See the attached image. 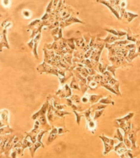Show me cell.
I'll use <instances>...</instances> for the list:
<instances>
[{
    "label": "cell",
    "instance_id": "1",
    "mask_svg": "<svg viewBox=\"0 0 140 158\" xmlns=\"http://www.w3.org/2000/svg\"><path fill=\"white\" fill-rule=\"evenodd\" d=\"M12 26V22L9 19L5 20L3 23H0V53L4 48L9 49L10 44L7 40V30Z\"/></svg>",
    "mask_w": 140,
    "mask_h": 158
},
{
    "label": "cell",
    "instance_id": "2",
    "mask_svg": "<svg viewBox=\"0 0 140 158\" xmlns=\"http://www.w3.org/2000/svg\"><path fill=\"white\" fill-rule=\"evenodd\" d=\"M37 71H39V73L43 74V73H46V74L54 75L58 77V79L61 77H64L66 74H67V71L65 70H61L57 67H52L51 65L48 64L46 62H42L41 64L37 66Z\"/></svg>",
    "mask_w": 140,
    "mask_h": 158
},
{
    "label": "cell",
    "instance_id": "3",
    "mask_svg": "<svg viewBox=\"0 0 140 158\" xmlns=\"http://www.w3.org/2000/svg\"><path fill=\"white\" fill-rule=\"evenodd\" d=\"M99 138H100L102 141L103 142V145H104L103 155L104 156H107V154L110 153V151L114 150V147H115L114 144L116 143L117 140H116L115 138H108V137H107L104 134L99 135Z\"/></svg>",
    "mask_w": 140,
    "mask_h": 158
},
{
    "label": "cell",
    "instance_id": "4",
    "mask_svg": "<svg viewBox=\"0 0 140 158\" xmlns=\"http://www.w3.org/2000/svg\"><path fill=\"white\" fill-rule=\"evenodd\" d=\"M42 37V34L40 33L39 34H37L35 37L30 40V41L27 42L26 44L28 47L30 48V49L32 50V53H33L34 57H35V59H39V54H38V46L40 44V40Z\"/></svg>",
    "mask_w": 140,
    "mask_h": 158
},
{
    "label": "cell",
    "instance_id": "5",
    "mask_svg": "<svg viewBox=\"0 0 140 158\" xmlns=\"http://www.w3.org/2000/svg\"><path fill=\"white\" fill-rule=\"evenodd\" d=\"M78 15H79V12L75 11L68 19L63 20V21H61L60 24H59V27L63 30L64 28L69 26H70V25H72V24L74 23L84 24V21L80 20V19L78 18Z\"/></svg>",
    "mask_w": 140,
    "mask_h": 158
},
{
    "label": "cell",
    "instance_id": "6",
    "mask_svg": "<svg viewBox=\"0 0 140 158\" xmlns=\"http://www.w3.org/2000/svg\"><path fill=\"white\" fill-rule=\"evenodd\" d=\"M140 130L139 127H137L135 124H133L132 123V126H131V129H130V132L129 135H128V138L130 139L131 143H132V148L131 149L133 150H135V149H138L139 147H138L136 145L137 138H138V132Z\"/></svg>",
    "mask_w": 140,
    "mask_h": 158
},
{
    "label": "cell",
    "instance_id": "7",
    "mask_svg": "<svg viewBox=\"0 0 140 158\" xmlns=\"http://www.w3.org/2000/svg\"><path fill=\"white\" fill-rule=\"evenodd\" d=\"M55 95L59 98H69L72 95V91L68 84H65L56 91Z\"/></svg>",
    "mask_w": 140,
    "mask_h": 158
},
{
    "label": "cell",
    "instance_id": "8",
    "mask_svg": "<svg viewBox=\"0 0 140 158\" xmlns=\"http://www.w3.org/2000/svg\"><path fill=\"white\" fill-rule=\"evenodd\" d=\"M72 72H73L74 75L76 77L78 82H79V85H80V89L81 93H82L83 95H84V94H86L88 89H89V85L87 84V79L86 78L83 77V76H82L78 71H75V70H74Z\"/></svg>",
    "mask_w": 140,
    "mask_h": 158
},
{
    "label": "cell",
    "instance_id": "9",
    "mask_svg": "<svg viewBox=\"0 0 140 158\" xmlns=\"http://www.w3.org/2000/svg\"><path fill=\"white\" fill-rule=\"evenodd\" d=\"M48 107H49V99L48 98H47L46 102L42 105V107L40 108L39 111L35 112L34 114L32 115V116L31 118L34 120V121H36L38 117H40V116H43V115H47V112H48Z\"/></svg>",
    "mask_w": 140,
    "mask_h": 158
},
{
    "label": "cell",
    "instance_id": "10",
    "mask_svg": "<svg viewBox=\"0 0 140 158\" xmlns=\"http://www.w3.org/2000/svg\"><path fill=\"white\" fill-rule=\"evenodd\" d=\"M96 2H97V3H98V4H103V5H105L106 7H108V9H109V10L111 12V13L113 14L114 16L117 17L118 20H120V14L117 12V10L115 9V7H114L112 5H111V4L109 3V1H104V0H97Z\"/></svg>",
    "mask_w": 140,
    "mask_h": 158
},
{
    "label": "cell",
    "instance_id": "11",
    "mask_svg": "<svg viewBox=\"0 0 140 158\" xmlns=\"http://www.w3.org/2000/svg\"><path fill=\"white\" fill-rule=\"evenodd\" d=\"M0 120L4 121L7 125H10V112L9 110H7L6 108L0 110Z\"/></svg>",
    "mask_w": 140,
    "mask_h": 158
},
{
    "label": "cell",
    "instance_id": "12",
    "mask_svg": "<svg viewBox=\"0 0 140 158\" xmlns=\"http://www.w3.org/2000/svg\"><path fill=\"white\" fill-rule=\"evenodd\" d=\"M138 17H139V14L133 13V12H131L130 11L126 10L125 12L124 13L121 20H125V22H126V23H130L134 18H137Z\"/></svg>",
    "mask_w": 140,
    "mask_h": 158
},
{
    "label": "cell",
    "instance_id": "13",
    "mask_svg": "<svg viewBox=\"0 0 140 158\" xmlns=\"http://www.w3.org/2000/svg\"><path fill=\"white\" fill-rule=\"evenodd\" d=\"M51 34L54 38V41H58L62 39V29L60 27H57L51 31Z\"/></svg>",
    "mask_w": 140,
    "mask_h": 158
},
{
    "label": "cell",
    "instance_id": "14",
    "mask_svg": "<svg viewBox=\"0 0 140 158\" xmlns=\"http://www.w3.org/2000/svg\"><path fill=\"white\" fill-rule=\"evenodd\" d=\"M103 42H104L105 44H114L115 42H117L118 40H121L122 39L120 37H118V36H115L113 34H108L107 36L104 39H101Z\"/></svg>",
    "mask_w": 140,
    "mask_h": 158
},
{
    "label": "cell",
    "instance_id": "15",
    "mask_svg": "<svg viewBox=\"0 0 140 158\" xmlns=\"http://www.w3.org/2000/svg\"><path fill=\"white\" fill-rule=\"evenodd\" d=\"M88 98H89V104L93 105L99 102L100 99L103 98V94H88Z\"/></svg>",
    "mask_w": 140,
    "mask_h": 158
},
{
    "label": "cell",
    "instance_id": "16",
    "mask_svg": "<svg viewBox=\"0 0 140 158\" xmlns=\"http://www.w3.org/2000/svg\"><path fill=\"white\" fill-rule=\"evenodd\" d=\"M97 129V121H93V119L89 121H86V130L91 132V134H94Z\"/></svg>",
    "mask_w": 140,
    "mask_h": 158
},
{
    "label": "cell",
    "instance_id": "17",
    "mask_svg": "<svg viewBox=\"0 0 140 158\" xmlns=\"http://www.w3.org/2000/svg\"><path fill=\"white\" fill-rule=\"evenodd\" d=\"M125 155L130 158H136L137 157H139L140 155V148H139L138 149H135V150L128 149L126 152H125Z\"/></svg>",
    "mask_w": 140,
    "mask_h": 158
},
{
    "label": "cell",
    "instance_id": "18",
    "mask_svg": "<svg viewBox=\"0 0 140 158\" xmlns=\"http://www.w3.org/2000/svg\"><path fill=\"white\" fill-rule=\"evenodd\" d=\"M126 40L128 41H131V42H133L134 44L136 43V41L138 40H137V38L139 37V35L138 34H133V32L131 31V30H130V28H128L127 29V31H126Z\"/></svg>",
    "mask_w": 140,
    "mask_h": 158
},
{
    "label": "cell",
    "instance_id": "19",
    "mask_svg": "<svg viewBox=\"0 0 140 158\" xmlns=\"http://www.w3.org/2000/svg\"><path fill=\"white\" fill-rule=\"evenodd\" d=\"M41 147H44L43 146V143H39V142H36L35 143H33L32 144V146L30 147V148H29V149H30V156L33 157L34 156V153H35V151H36V150L38 149L39 148H41Z\"/></svg>",
    "mask_w": 140,
    "mask_h": 158
},
{
    "label": "cell",
    "instance_id": "20",
    "mask_svg": "<svg viewBox=\"0 0 140 158\" xmlns=\"http://www.w3.org/2000/svg\"><path fill=\"white\" fill-rule=\"evenodd\" d=\"M99 103L101 104H104V105H115V102L113 101V99H112V97L111 96H107V97H105V98H103L102 99H100V101H99Z\"/></svg>",
    "mask_w": 140,
    "mask_h": 158
},
{
    "label": "cell",
    "instance_id": "21",
    "mask_svg": "<svg viewBox=\"0 0 140 158\" xmlns=\"http://www.w3.org/2000/svg\"><path fill=\"white\" fill-rule=\"evenodd\" d=\"M73 76H74V74L72 71H67V74H66V75H65L64 77L59 78V81H60L61 86L64 85V84H66V82H67L68 79H70V77L72 78Z\"/></svg>",
    "mask_w": 140,
    "mask_h": 158
},
{
    "label": "cell",
    "instance_id": "22",
    "mask_svg": "<svg viewBox=\"0 0 140 158\" xmlns=\"http://www.w3.org/2000/svg\"><path fill=\"white\" fill-rule=\"evenodd\" d=\"M107 107V105L101 104L99 102H97V103H95V104L91 105V106H90V109H91V111H92V112H94L95 111H98V110H103V109H105Z\"/></svg>",
    "mask_w": 140,
    "mask_h": 158
},
{
    "label": "cell",
    "instance_id": "23",
    "mask_svg": "<svg viewBox=\"0 0 140 158\" xmlns=\"http://www.w3.org/2000/svg\"><path fill=\"white\" fill-rule=\"evenodd\" d=\"M138 57H139V54L137 53L136 48L129 51V53H128V58H129L130 62H132V61Z\"/></svg>",
    "mask_w": 140,
    "mask_h": 158
},
{
    "label": "cell",
    "instance_id": "24",
    "mask_svg": "<svg viewBox=\"0 0 140 158\" xmlns=\"http://www.w3.org/2000/svg\"><path fill=\"white\" fill-rule=\"evenodd\" d=\"M134 116V112H130L129 114H127L125 116L121 118H117L115 121H117V122H127V121H131V119Z\"/></svg>",
    "mask_w": 140,
    "mask_h": 158
},
{
    "label": "cell",
    "instance_id": "25",
    "mask_svg": "<svg viewBox=\"0 0 140 158\" xmlns=\"http://www.w3.org/2000/svg\"><path fill=\"white\" fill-rule=\"evenodd\" d=\"M69 86L71 89H76V90H80V85H79V82L77 80L76 77L74 75L72 77V80L70 81V84H69Z\"/></svg>",
    "mask_w": 140,
    "mask_h": 158
},
{
    "label": "cell",
    "instance_id": "26",
    "mask_svg": "<svg viewBox=\"0 0 140 158\" xmlns=\"http://www.w3.org/2000/svg\"><path fill=\"white\" fill-rule=\"evenodd\" d=\"M75 70L78 71L83 77L86 78L87 79V77L89 76V70H88V68L85 67H84L82 68L76 67Z\"/></svg>",
    "mask_w": 140,
    "mask_h": 158
},
{
    "label": "cell",
    "instance_id": "27",
    "mask_svg": "<svg viewBox=\"0 0 140 158\" xmlns=\"http://www.w3.org/2000/svg\"><path fill=\"white\" fill-rule=\"evenodd\" d=\"M67 41V46L70 48L71 50H75V38H69V39H66Z\"/></svg>",
    "mask_w": 140,
    "mask_h": 158
},
{
    "label": "cell",
    "instance_id": "28",
    "mask_svg": "<svg viewBox=\"0 0 140 158\" xmlns=\"http://www.w3.org/2000/svg\"><path fill=\"white\" fill-rule=\"evenodd\" d=\"M70 98L71 99V101H72V102H73L74 104L75 105L82 104V103H81V98H80L79 95H77V94H72Z\"/></svg>",
    "mask_w": 140,
    "mask_h": 158
},
{
    "label": "cell",
    "instance_id": "29",
    "mask_svg": "<svg viewBox=\"0 0 140 158\" xmlns=\"http://www.w3.org/2000/svg\"><path fill=\"white\" fill-rule=\"evenodd\" d=\"M64 60H65V61L67 62V64L69 65V66H72V59H73V54L72 53H67L66 54L65 56H64L63 57Z\"/></svg>",
    "mask_w": 140,
    "mask_h": 158
},
{
    "label": "cell",
    "instance_id": "30",
    "mask_svg": "<svg viewBox=\"0 0 140 158\" xmlns=\"http://www.w3.org/2000/svg\"><path fill=\"white\" fill-rule=\"evenodd\" d=\"M113 138H117V139L119 140V142L124 141V135H122V133L120 132V129H117L116 134L114 135Z\"/></svg>",
    "mask_w": 140,
    "mask_h": 158
},
{
    "label": "cell",
    "instance_id": "31",
    "mask_svg": "<svg viewBox=\"0 0 140 158\" xmlns=\"http://www.w3.org/2000/svg\"><path fill=\"white\" fill-rule=\"evenodd\" d=\"M117 69H118L117 66L115 65H109L107 67V71H109L111 74L113 75V77H116V71Z\"/></svg>",
    "mask_w": 140,
    "mask_h": 158
},
{
    "label": "cell",
    "instance_id": "32",
    "mask_svg": "<svg viewBox=\"0 0 140 158\" xmlns=\"http://www.w3.org/2000/svg\"><path fill=\"white\" fill-rule=\"evenodd\" d=\"M84 117L86 119V121H89L90 120H92L93 118H91V114H92V111L90 109V107L87 110H85L84 111H83Z\"/></svg>",
    "mask_w": 140,
    "mask_h": 158
},
{
    "label": "cell",
    "instance_id": "33",
    "mask_svg": "<svg viewBox=\"0 0 140 158\" xmlns=\"http://www.w3.org/2000/svg\"><path fill=\"white\" fill-rule=\"evenodd\" d=\"M73 113L75 114V116L77 124H78V125H80L81 119H82V117H84L83 112H78V111H73Z\"/></svg>",
    "mask_w": 140,
    "mask_h": 158
},
{
    "label": "cell",
    "instance_id": "34",
    "mask_svg": "<svg viewBox=\"0 0 140 158\" xmlns=\"http://www.w3.org/2000/svg\"><path fill=\"white\" fill-rule=\"evenodd\" d=\"M59 135H56V134H52V133H49V135H48V140H47V145L51 144L56 139V138L58 137Z\"/></svg>",
    "mask_w": 140,
    "mask_h": 158
},
{
    "label": "cell",
    "instance_id": "35",
    "mask_svg": "<svg viewBox=\"0 0 140 158\" xmlns=\"http://www.w3.org/2000/svg\"><path fill=\"white\" fill-rule=\"evenodd\" d=\"M93 80L95 81V82H97V84L100 85L101 83H102L103 80V75L99 74V73H97V74L93 76Z\"/></svg>",
    "mask_w": 140,
    "mask_h": 158
},
{
    "label": "cell",
    "instance_id": "36",
    "mask_svg": "<svg viewBox=\"0 0 140 158\" xmlns=\"http://www.w3.org/2000/svg\"><path fill=\"white\" fill-rule=\"evenodd\" d=\"M104 114V109L103 110H98V111H94V115H93V121H96L98 119L99 117H101Z\"/></svg>",
    "mask_w": 140,
    "mask_h": 158
},
{
    "label": "cell",
    "instance_id": "37",
    "mask_svg": "<svg viewBox=\"0 0 140 158\" xmlns=\"http://www.w3.org/2000/svg\"><path fill=\"white\" fill-rule=\"evenodd\" d=\"M103 30L108 32L109 34H111L115 35V36H118V33H117V30L114 28H111V27H104Z\"/></svg>",
    "mask_w": 140,
    "mask_h": 158
},
{
    "label": "cell",
    "instance_id": "38",
    "mask_svg": "<svg viewBox=\"0 0 140 158\" xmlns=\"http://www.w3.org/2000/svg\"><path fill=\"white\" fill-rule=\"evenodd\" d=\"M101 87H103V88H104V89H107L108 91H110L111 93H112V94H116V95L117 96V92L114 90L113 87H112L111 85H110L109 84H101Z\"/></svg>",
    "mask_w": 140,
    "mask_h": 158
},
{
    "label": "cell",
    "instance_id": "39",
    "mask_svg": "<svg viewBox=\"0 0 140 158\" xmlns=\"http://www.w3.org/2000/svg\"><path fill=\"white\" fill-rule=\"evenodd\" d=\"M99 87H100V85L94 80L90 82L89 84V89H90L91 90H96V89H98Z\"/></svg>",
    "mask_w": 140,
    "mask_h": 158
},
{
    "label": "cell",
    "instance_id": "40",
    "mask_svg": "<svg viewBox=\"0 0 140 158\" xmlns=\"http://www.w3.org/2000/svg\"><path fill=\"white\" fill-rule=\"evenodd\" d=\"M91 37H92V35H91L89 33H85V34H84L83 38H84V41H85V44H86V45H89V46Z\"/></svg>",
    "mask_w": 140,
    "mask_h": 158
},
{
    "label": "cell",
    "instance_id": "41",
    "mask_svg": "<svg viewBox=\"0 0 140 158\" xmlns=\"http://www.w3.org/2000/svg\"><path fill=\"white\" fill-rule=\"evenodd\" d=\"M46 133H48V132L45 131V130H40V133L37 135V142H39L40 143H42V138H43V136L45 135Z\"/></svg>",
    "mask_w": 140,
    "mask_h": 158
},
{
    "label": "cell",
    "instance_id": "42",
    "mask_svg": "<svg viewBox=\"0 0 140 158\" xmlns=\"http://www.w3.org/2000/svg\"><path fill=\"white\" fill-rule=\"evenodd\" d=\"M67 132H69V130L67 129L65 126H59L58 127V135H64V134H66Z\"/></svg>",
    "mask_w": 140,
    "mask_h": 158
},
{
    "label": "cell",
    "instance_id": "43",
    "mask_svg": "<svg viewBox=\"0 0 140 158\" xmlns=\"http://www.w3.org/2000/svg\"><path fill=\"white\" fill-rule=\"evenodd\" d=\"M22 15H23L24 17H26L27 19H29V18H30V17L32 16V12H31L30 10L25 9V10L22 11Z\"/></svg>",
    "mask_w": 140,
    "mask_h": 158
},
{
    "label": "cell",
    "instance_id": "44",
    "mask_svg": "<svg viewBox=\"0 0 140 158\" xmlns=\"http://www.w3.org/2000/svg\"><path fill=\"white\" fill-rule=\"evenodd\" d=\"M93 51V48H90L89 50L87 51L86 53H84V59H89L90 57H91V54H92V52Z\"/></svg>",
    "mask_w": 140,
    "mask_h": 158
},
{
    "label": "cell",
    "instance_id": "45",
    "mask_svg": "<svg viewBox=\"0 0 140 158\" xmlns=\"http://www.w3.org/2000/svg\"><path fill=\"white\" fill-rule=\"evenodd\" d=\"M81 103H82V104H88V103H89V102L88 95H86V94L83 95V97L81 98Z\"/></svg>",
    "mask_w": 140,
    "mask_h": 158
},
{
    "label": "cell",
    "instance_id": "46",
    "mask_svg": "<svg viewBox=\"0 0 140 158\" xmlns=\"http://www.w3.org/2000/svg\"><path fill=\"white\" fill-rule=\"evenodd\" d=\"M96 40H97V36H95V35H92V37H91V40H90L89 43V48H93L94 44H95V42H96Z\"/></svg>",
    "mask_w": 140,
    "mask_h": 158
},
{
    "label": "cell",
    "instance_id": "47",
    "mask_svg": "<svg viewBox=\"0 0 140 158\" xmlns=\"http://www.w3.org/2000/svg\"><path fill=\"white\" fill-rule=\"evenodd\" d=\"M88 70H89V75L94 76L95 75L97 74V71H95L93 68H88Z\"/></svg>",
    "mask_w": 140,
    "mask_h": 158
},
{
    "label": "cell",
    "instance_id": "48",
    "mask_svg": "<svg viewBox=\"0 0 140 158\" xmlns=\"http://www.w3.org/2000/svg\"><path fill=\"white\" fill-rule=\"evenodd\" d=\"M125 48H126L127 50H131V49H133V48H136V44H134V43H133V44H127L126 46H125Z\"/></svg>",
    "mask_w": 140,
    "mask_h": 158
},
{
    "label": "cell",
    "instance_id": "49",
    "mask_svg": "<svg viewBox=\"0 0 140 158\" xmlns=\"http://www.w3.org/2000/svg\"><path fill=\"white\" fill-rule=\"evenodd\" d=\"M118 81H119L118 80H117L116 78L113 77V78H111V79L110 81H109V83H108V84H110V85H111V86H113V85H115V84H117Z\"/></svg>",
    "mask_w": 140,
    "mask_h": 158
},
{
    "label": "cell",
    "instance_id": "50",
    "mask_svg": "<svg viewBox=\"0 0 140 158\" xmlns=\"http://www.w3.org/2000/svg\"><path fill=\"white\" fill-rule=\"evenodd\" d=\"M135 44H136L137 53L139 54V56H140V40H137L136 43H135Z\"/></svg>",
    "mask_w": 140,
    "mask_h": 158
},
{
    "label": "cell",
    "instance_id": "51",
    "mask_svg": "<svg viewBox=\"0 0 140 158\" xmlns=\"http://www.w3.org/2000/svg\"><path fill=\"white\" fill-rule=\"evenodd\" d=\"M92 81H93V76L89 75V76L87 77V84H88V85H89V84L90 82H92Z\"/></svg>",
    "mask_w": 140,
    "mask_h": 158
},
{
    "label": "cell",
    "instance_id": "52",
    "mask_svg": "<svg viewBox=\"0 0 140 158\" xmlns=\"http://www.w3.org/2000/svg\"><path fill=\"white\" fill-rule=\"evenodd\" d=\"M120 7H122V8H125L127 6V3L125 1H121L120 2Z\"/></svg>",
    "mask_w": 140,
    "mask_h": 158
},
{
    "label": "cell",
    "instance_id": "53",
    "mask_svg": "<svg viewBox=\"0 0 140 158\" xmlns=\"http://www.w3.org/2000/svg\"><path fill=\"white\" fill-rule=\"evenodd\" d=\"M3 4H4V6H7V4H10V2H9V1H6V2H5V1H3Z\"/></svg>",
    "mask_w": 140,
    "mask_h": 158
},
{
    "label": "cell",
    "instance_id": "54",
    "mask_svg": "<svg viewBox=\"0 0 140 158\" xmlns=\"http://www.w3.org/2000/svg\"><path fill=\"white\" fill-rule=\"evenodd\" d=\"M120 158H130V157H128L125 154H123L121 155V156H120Z\"/></svg>",
    "mask_w": 140,
    "mask_h": 158
},
{
    "label": "cell",
    "instance_id": "55",
    "mask_svg": "<svg viewBox=\"0 0 140 158\" xmlns=\"http://www.w3.org/2000/svg\"><path fill=\"white\" fill-rule=\"evenodd\" d=\"M2 16H3V15H2V14L0 13V17H2Z\"/></svg>",
    "mask_w": 140,
    "mask_h": 158
},
{
    "label": "cell",
    "instance_id": "56",
    "mask_svg": "<svg viewBox=\"0 0 140 158\" xmlns=\"http://www.w3.org/2000/svg\"><path fill=\"white\" fill-rule=\"evenodd\" d=\"M139 30H140V26H139Z\"/></svg>",
    "mask_w": 140,
    "mask_h": 158
}]
</instances>
